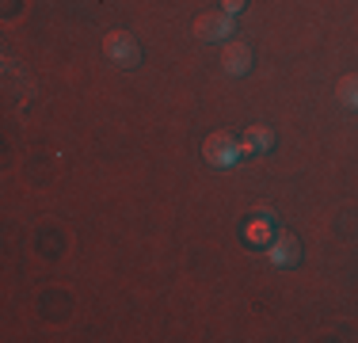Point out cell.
<instances>
[{"mask_svg": "<svg viewBox=\"0 0 358 343\" xmlns=\"http://www.w3.org/2000/svg\"><path fill=\"white\" fill-rule=\"evenodd\" d=\"M202 160H206L210 168H236L244 160V145L236 141V134L233 130H214L202 141Z\"/></svg>", "mask_w": 358, "mask_h": 343, "instance_id": "1", "label": "cell"}, {"mask_svg": "<svg viewBox=\"0 0 358 343\" xmlns=\"http://www.w3.org/2000/svg\"><path fill=\"white\" fill-rule=\"evenodd\" d=\"M103 54L115 69H138L141 65V42L134 31H107L103 34Z\"/></svg>", "mask_w": 358, "mask_h": 343, "instance_id": "2", "label": "cell"}, {"mask_svg": "<svg viewBox=\"0 0 358 343\" xmlns=\"http://www.w3.org/2000/svg\"><path fill=\"white\" fill-rule=\"evenodd\" d=\"M191 31H194V38L199 42H229L233 38V31H236V23H233V15L229 12H202V15H194V23H191Z\"/></svg>", "mask_w": 358, "mask_h": 343, "instance_id": "3", "label": "cell"}, {"mask_svg": "<svg viewBox=\"0 0 358 343\" xmlns=\"http://www.w3.org/2000/svg\"><path fill=\"white\" fill-rule=\"evenodd\" d=\"M221 69L225 76H248L252 73V46L244 38L221 42Z\"/></svg>", "mask_w": 358, "mask_h": 343, "instance_id": "4", "label": "cell"}, {"mask_svg": "<svg viewBox=\"0 0 358 343\" xmlns=\"http://www.w3.org/2000/svg\"><path fill=\"white\" fill-rule=\"evenodd\" d=\"M267 263L271 267H297L301 263V240L289 233H275V240L267 244Z\"/></svg>", "mask_w": 358, "mask_h": 343, "instance_id": "5", "label": "cell"}, {"mask_svg": "<svg viewBox=\"0 0 358 343\" xmlns=\"http://www.w3.org/2000/svg\"><path fill=\"white\" fill-rule=\"evenodd\" d=\"M241 145H244V157H267L275 149V130L263 122H252L248 130L241 134Z\"/></svg>", "mask_w": 358, "mask_h": 343, "instance_id": "6", "label": "cell"}, {"mask_svg": "<svg viewBox=\"0 0 358 343\" xmlns=\"http://www.w3.org/2000/svg\"><path fill=\"white\" fill-rule=\"evenodd\" d=\"M336 99L343 103L347 111H358V73H343L336 80Z\"/></svg>", "mask_w": 358, "mask_h": 343, "instance_id": "7", "label": "cell"}, {"mask_svg": "<svg viewBox=\"0 0 358 343\" xmlns=\"http://www.w3.org/2000/svg\"><path fill=\"white\" fill-rule=\"evenodd\" d=\"M244 4H248V0H221V12H229V15H241V12H244Z\"/></svg>", "mask_w": 358, "mask_h": 343, "instance_id": "8", "label": "cell"}]
</instances>
